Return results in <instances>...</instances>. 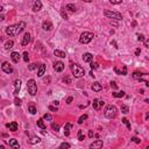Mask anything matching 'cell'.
<instances>
[{"mask_svg": "<svg viewBox=\"0 0 149 149\" xmlns=\"http://www.w3.org/2000/svg\"><path fill=\"white\" fill-rule=\"evenodd\" d=\"M25 27H26V23L25 22H19L16 23V25H13V26H8L6 27V34H7L8 36H16V35H19L23 29H25Z\"/></svg>", "mask_w": 149, "mask_h": 149, "instance_id": "6da1fadb", "label": "cell"}, {"mask_svg": "<svg viewBox=\"0 0 149 149\" xmlns=\"http://www.w3.org/2000/svg\"><path fill=\"white\" fill-rule=\"evenodd\" d=\"M71 70H72V74L76 78H81L85 74V70L78 64H71Z\"/></svg>", "mask_w": 149, "mask_h": 149, "instance_id": "7a4b0ae2", "label": "cell"}, {"mask_svg": "<svg viewBox=\"0 0 149 149\" xmlns=\"http://www.w3.org/2000/svg\"><path fill=\"white\" fill-rule=\"evenodd\" d=\"M93 37H94V35H93L92 33H90V31H84L82 35H81V37H79V42H81L82 44H87V43H90V42L93 40Z\"/></svg>", "mask_w": 149, "mask_h": 149, "instance_id": "3957f363", "label": "cell"}, {"mask_svg": "<svg viewBox=\"0 0 149 149\" xmlns=\"http://www.w3.org/2000/svg\"><path fill=\"white\" fill-rule=\"evenodd\" d=\"M117 114H118V110H117L115 106H113V105L107 106V108H106V111H105V117H106V118H108V119H114V118L117 117Z\"/></svg>", "mask_w": 149, "mask_h": 149, "instance_id": "277c9868", "label": "cell"}, {"mask_svg": "<svg viewBox=\"0 0 149 149\" xmlns=\"http://www.w3.org/2000/svg\"><path fill=\"white\" fill-rule=\"evenodd\" d=\"M27 89H28V92H29L30 96H35L37 92V84L34 79H29L27 82Z\"/></svg>", "mask_w": 149, "mask_h": 149, "instance_id": "5b68a950", "label": "cell"}, {"mask_svg": "<svg viewBox=\"0 0 149 149\" xmlns=\"http://www.w3.org/2000/svg\"><path fill=\"white\" fill-rule=\"evenodd\" d=\"M105 16H107V18H110V19H114V20H117V21H120L121 19H122V15L118 13V12H112V11H108V9H106L104 12Z\"/></svg>", "mask_w": 149, "mask_h": 149, "instance_id": "8992f818", "label": "cell"}, {"mask_svg": "<svg viewBox=\"0 0 149 149\" xmlns=\"http://www.w3.org/2000/svg\"><path fill=\"white\" fill-rule=\"evenodd\" d=\"M1 69H2V71L6 72V74H12V72H13V68H12V65H11L8 62H4L2 65H1Z\"/></svg>", "mask_w": 149, "mask_h": 149, "instance_id": "52a82bcc", "label": "cell"}, {"mask_svg": "<svg viewBox=\"0 0 149 149\" xmlns=\"http://www.w3.org/2000/svg\"><path fill=\"white\" fill-rule=\"evenodd\" d=\"M54 70H55L56 72H62V71L64 70V63H63V62H56V63L54 64Z\"/></svg>", "mask_w": 149, "mask_h": 149, "instance_id": "ba28073f", "label": "cell"}, {"mask_svg": "<svg viewBox=\"0 0 149 149\" xmlns=\"http://www.w3.org/2000/svg\"><path fill=\"white\" fill-rule=\"evenodd\" d=\"M6 127H7L11 132H16V130H18V127H19V126H18V124H16L15 121H13V122H9V124H7Z\"/></svg>", "mask_w": 149, "mask_h": 149, "instance_id": "9c48e42d", "label": "cell"}, {"mask_svg": "<svg viewBox=\"0 0 149 149\" xmlns=\"http://www.w3.org/2000/svg\"><path fill=\"white\" fill-rule=\"evenodd\" d=\"M91 89L93 90L94 92H99V91H101V89H103V86H101V84L99 82H94L93 84H92V86H91Z\"/></svg>", "mask_w": 149, "mask_h": 149, "instance_id": "30bf717a", "label": "cell"}, {"mask_svg": "<svg viewBox=\"0 0 149 149\" xmlns=\"http://www.w3.org/2000/svg\"><path fill=\"white\" fill-rule=\"evenodd\" d=\"M92 60H93V55H92V54H90V52H85V54L83 55V61H84V62L90 63Z\"/></svg>", "mask_w": 149, "mask_h": 149, "instance_id": "8fae6325", "label": "cell"}, {"mask_svg": "<svg viewBox=\"0 0 149 149\" xmlns=\"http://www.w3.org/2000/svg\"><path fill=\"white\" fill-rule=\"evenodd\" d=\"M11 58H12V61L14 63H19V61H20V54L16 51H13L11 54Z\"/></svg>", "mask_w": 149, "mask_h": 149, "instance_id": "7c38bea8", "label": "cell"}, {"mask_svg": "<svg viewBox=\"0 0 149 149\" xmlns=\"http://www.w3.org/2000/svg\"><path fill=\"white\" fill-rule=\"evenodd\" d=\"M29 42H30V34L29 33H26L25 36L22 37V42H21V44L22 45H28Z\"/></svg>", "mask_w": 149, "mask_h": 149, "instance_id": "4fadbf2b", "label": "cell"}, {"mask_svg": "<svg viewBox=\"0 0 149 149\" xmlns=\"http://www.w3.org/2000/svg\"><path fill=\"white\" fill-rule=\"evenodd\" d=\"M41 8H42V2H41L40 0H36V1L34 2V5H33V11H34V12H38Z\"/></svg>", "mask_w": 149, "mask_h": 149, "instance_id": "5bb4252c", "label": "cell"}, {"mask_svg": "<svg viewBox=\"0 0 149 149\" xmlns=\"http://www.w3.org/2000/svg\"><path fill=\"white\" fill-rule=\"evenodd\" d=\"M14 86H15V90H14V94H18L19 91L21 89V81L20 79H16L14 82Z\"/></svg>", "mask_w": 149, "mask_h": 149, "instance_id": "9a60e30c", "label": "cell"}, {"mask_svg": "<svg viewBox=\"0 0 149 149\" xmlns=\"http://www.w3.org/2000/svg\"><path fill=\"white\" fill-rule=\"evenodd\" d=\"M103 147V141L101 140H97L94 141L93 143L90 144V148H101Z\"/></svg>", "mask_w": 149, "mask_h": 149, "instance_id": "2e32d148", "label": "cell"}, {"mask_svg": "<svg viewBox=\"0 0 149 149\" xmlns=\"http://www.w3.org/2000/svg\"><path fill=\"white\" fill-rule=\"evenodd\" d=\"M42 28L44 30H51L52 29V23L50 21H44L42 23Z\"/></svg>", "mask_w": 149, "mask_h": 149, "instance_id": "e0dca14e", "label": "cell"}, {"mask_svg": "<svg viewBox=\"0 0 149 149\" xmlns=\"http://www.w3.org/2000/svg\"><path fill=\"white\" fill-rule=\"evenodd\" d=\"M44 71H45V65H44V64H40V65H38L37 76H38V77H42V76L44 74Z\"/></svg>", "mask_w": 149, "mask_h": 149, "instance_id": "ac0fdd59", "label": "cell"}, {"mask_svg": "<svg viewBox=\"0 0 149 149\" xmlns=\"http://www.w3.org/2000/svg\"><path fill=\"white\" fill-rule=\"evenodd\" d=\"M54 55L55 56H57V57H61V58H64L67 55H65V52L62 51V50H58V49H56V50H54Z\"/></svg>", "mask_w": 149, "mask_h": 149, "instance_id": "d6986e66", "label": "cell"}, {"mask_svg": "<svg viewBox=\"0 0 149 149\" xmlns=\"http://www.w3.org/2000/svg\"><path fill=\"white\" fill-rule=\"evenodd\" d=\"M71 127H72V125H71L70 122L65 124V126H64V135H65V136H69V134H70V129H71Z\"/></svg>", "mask_w": 149, "mask_h": 149, "instance_id": "ffe728a7", "label": "cell"}, {"mask_svg": "<svg viewBox=\"0 0 149 149\" xmlns=\"http://www.w3.org/2000/svg\"><path fill=\"white\" fill-rule=\"evenodd\" d=\"M143 76H146V74H142V72H134L133 74V77H134L135 79H137V81H143Z\"/></svg>", "mask_w": 149, "mask_h": 149, "instance_id": "44dd1931", "label": "cell"}, {"mask_svg": "<svg viewBox=\"0 0 149 149\" xmlns=\"http://www.w3.org/2000/svg\"><path fill=\"white\" fill-rule=\"evenodd\" d=\"M8 143H9V146L13 147V148H19V147H20V146H19V142L16 141L15 139H11V140L8 141Z\"/></svg>", "mask_w": 149, "mask_h": 149, "instance_id": "7402d4cb", "label": "cell"}, {"mask_svg": "<svg viewBox=\"0 0 149 149\" xmlns=\"http://www.w3.org/2000/svg\"><path fill=\"white\" fill-rule=\"evenodd\" d=\"M65 9L70 11L71 13H74V12H76V6H74V5H72V4H69V5H67V6H65Z\"/></svg>", "mask_w": 149, "mask_h": 149, "instance_id": "603a6c76", "label": "cell"}, {"mask_svg": "<svg viewBox=\"0 0 149 149\" xmlns=\"http://www.w3.org/2000/svg\"><path fill=\"white\" fill-rule=\"evenodd\" d=\"M13 45H14V42L12 41V40H9V41H7L6 43H5V49H12L13 48Z\"/></svg>", "mask_w": 149, "mask_h": 149, "instance_id": "cb8c5ba5", "label": "cell"}, {"mask_svg": "<svg viewBox=\"0 0 149 149\" xmlns=\"http://www.w3.org/2000/svg\"><path fill=\"white\" fill-rule=\"evenodd\" d=\"M37 126L40 127L41 129H45V128H47V126H45V124H44V121H43L42 119L37 120Z\"/></svg>", "mask_w": 149, "mask_h": 149, "instance_id": "d4e9b609", "label": "cell"}, {"mask_svg": "<svg viewBox=\"0 0 149 149\" xmlns=\"http://www.w3.org/2000/svg\"><path fill=\"white\" fill-rule=\"evenodd\" d=\"M28 112L30 114H36V107L34 105H29L28 106Z\"/></svg>", "mask_w": 149, "mask_h": 149, "instance_id": "484cf974", "label": "cell"}, {"mask_svg": "<svg viewBox=\"0 0 149 149\" xmlns=\"http://www.w3.org/2000/svg\"><path fill=\"white\" fill-rule=\"evenodd\" d=\"M93 108H94L96 111H99V110H100V106H99V100H98V99H94V100H93Z\"/></svg>", "mask_w": 149, "mask_h": 149, "instance_id": "4316f807", "label": "cell"}, {"mask_svg": "<svg viewBox=\"0 0 149 149\" xmlns=\"http://www.w3.org/2000/svg\"><path fill=\"white\" fill-rule=\"evenodd\" d=\"M113 97H115V98L125 97V92H124V91H121V92H114V93H113Z\"/></svg>", "mask_w": 149, "mask_h": 149, "instance_id": "83f0119b", "label": "cell"}, {"mask_svg": "<svg viewBox=\"0 0 149 149\" xmlns=\"http://www.w3.org/2000/svg\"><path fill=\"white\" fill-rule=\"evenodd\" d=\"M86 119H87V115H86V114H83L82 117L79 118V120H78V124H79V125H82V124H83V122H84V121H85Z\"/></svg>", "mask_w": 149, "mask_h": 149, "instance_id": "f1b7e54d", "label": "cell"}, {"mask_svg": "<svg viewBox=\"0 0 149 149\" xmlns=\"http://www.w3.org/2000/svg\"><path fill=\"white\" fill-rule=\"evenodd\" d=\"M121 112H122L124 114H127V113L129 112V110H128V106H126V105H122V106H121Z\"/></svg>", "mask_w": 149, "mask_h": 149, "instance_id": "f546056e", "label": "cell"}, {"mask_svg": "<svg viewBox=\"0 0 149 149\" xmlns=\"http://www.w3.org/2000/svg\"><path fill=\"white\" fill-rule=\"evenodd\" d=\"M43 119L48 120V121H51V120H52V115L50 114V113H45L44 115H43Z\"/></svg>", "mask_w": 149, "mask_h": 149, "instance_id": "4dcf8cb0", "label": "cell"}, {"mask_svg": "<svg viewBox=\"0 0 149 149\" xmlns=\"http://www.w3.org/2000/svg\"><path fill=\"white\" fill-rule=\"evenodd\" d=\"M84 139H85V135L83 133V130H79V132H78V140H79V141H83Z\"/></svg>", "mask_w": 149, "mask_h": 149, "instance_id": "1f68e13d", "label": "cell"}, {"mask_svg": "<svg viewBox=\"0 0 149 149\" xmlns=\"http://www.w3.org/2000/svg\"><path fill=\"white\" fill-rule=\"evenodd\" d=\"M37 67H38V65H37L36 63H33V64H29V65H28V69H29L30 71H33V70H35Z\"/></svg>", "mask_w": 149, "mask_h": 149, "instance_id": "d6a6232c", "label": "cell"}, {"mask_svg": "<svg viewBox=\"0 0 149 149\" xmlns=\"http://www.w3.org/2000/svg\"><path fill=\"white\" fill-rule=\"evenodd\" d=\"M29 142H30V144H35V143H38V142H40V139H38V137H33Z\"/></svg>", "mask_w": 149, "mask_h": 149, "instance_id": "836d02e7", "label": "cell"}, {"mask_svg": "<svg viewBox=\"0 0 149 149\" xmlns=\"http://www.w3.org/2000/svg\"><path fill=\"white\" fill-rule=\"evenodd\" d=\"M122 1H124V0H110V2H111L112 5H119Z\"/></svg>", "mask_w": 149, "mask_h": 149, "instance_id": "e575fe53", "label": "cell"}, {"mask_svg": "<svg viewBox=\"0 0 149 149\" xmlns=\"http://www.w3.org/2000/svg\"><path fill=\"white\" fill-rule=\"evenodd\" d=\"M28 60H29V55H28L27 51H25L23 52V61L25 62H28Z\"/></svg>", "mask_w": 149, "mask_h": 149, "instance_id": "d590c367", "label": "cell"}, {"mask_svg": "<svg viewBox=\"0 0 149 149\" xmlns=\"http://www.w3.org/2000/svg\"><path fill=\"white\" fill-rule=\"evenodd\" d=\"M61 148H70L71 146H70V143H67V142H63L62 144L60 146Z\"/></svg>", "mask_w": 149, "mask_h": 149, "instance_id": "8d00e7d4", "label": "cell"}, {"mask_svg": "<svg viewBox=\"0 0 149 149\" xmlns=\"http://www.w3.org/2000/svg\"><path fill=\"white\" fill-rule=\"evenodd\" d=\"M122 122L125 124V125H127V127H128V129H130V124H129V121L126 119V118H124L122 119Z\"/></svg>", "mask_w": 149, "mask_h": 149, "instance_id": "74e56055", "label": "cell"}, {"mask_svg": "<svg viewBox=\"0 0 149 149\" xmlns=\"http://www.w3.org/2000/svg\"><path fill=\"white\" fill-rule=\"evenodd\" d=\"M14 104L16 105V106H20V105H21V99H19V98H15V99H14Z\"/></svg>", "mask_w": 149, "mask_h": 149, "instance_id": "f35d334b", "label": "cell"}, {"mask_svg": "<svg viewBox=\"0 0 149 149\" xmlns=\"http://www.w3.org/2000/svg\"><path fill=\"white\" fill-rule=\"evenodd\" d=\"M51 128L54 129V130H56V132H57V130L60 129V126H58L57 124H52V125H51Z\"/></svg>", "mask_w": 149, "mask_h": 149, "instance_id": "ab89813d", "label": "cell"}, {"mask_svg": "<svg viewBox=\"0 0 149 149\" xmlns=\"http://www.w3.org/2000/svg\"><path fill=\"white\" fill-rule=\"evenodd\" d=\"M137 41H141V42H143V41H144V36H143L142 34H137Z\"/></svg>", "mask_w": 149, "mask_h": 149, "instance_id": "60d3db41", "label": "cell"}, {"mask_svg": "<svg viewBox=\"0 0 149 149\" xmlns=\"http://www.w3.org/2000/svg\"><path fill=\"white\" fill-rule=\"evenodd\" d=\"M90 63H91V65H90V67H91V69H97V68H98V63H93L92 61H91Z\"/></svg>", "mask_w": 149, "mask_h": 149, "instance_id": "b9f144b4", "label": "cell"}, {"mask_svg": "<svg viewBox=\"0 0 149 149\" xmlns=\"http://www.w3.org/2000/svg\"><path fill=\"white\" fill-rule=\"evenodd\" d=\"M110 84H111V87H113L114 90L118 89V85H117V83H115V82H111Z\"/></svg>", "mask_w": 149, "mask_h": 149, "instance_id": "7bdbcfd3", "label": "cell"}, {"mask_svg": "<svg viewBox=\"0 0 149 149\" xmlns=\"http://www.w3.org/2000/svg\"><path fill=\"white\" fill-rule=\"evenodd\" d=\"M143 42H144V47H146V48H149V40L144 38V41H143Z\"/></svg>", "mask_w": 149, "mask_h": 149, "instance_id": "ee69618b", "label": "cell"}, {"mask_svg": "<svg viewBox=\"0 0 149 149\" xmlns=\"http://www.w3.org/2000/svg\"><path fill=\"white\" fill-rule=\"evenodd\" d=\"M132 141H134L135 143H140L141 140H140V139H137V137H132Z\"/></svg>", "mask_w": 149, "mask_h": 149, "instance_id": "f6af8a7d", "label": "cell"}, {"mask_svg": "<svg viewBox=\"0 0 149 149\" xmlns=\"http://www.w3.org/2000/svg\"><path fill=\"white\" fill-rule=\"evenodd\" d=\"M49 110H50V111L56 112L57 111V106H56V107H55V106H49Z\"/></svg>", "mask_w": 149, "mask_h": 149, "instance_id": "bcb514c9", "label": "cell"}, {"mask_svg": "<svg viewBox=\"0 0 149 149\" xmlns=\"http://www.w3.org/2000/svg\"><path fill=\"white\" fill-rule=\"evenodd\" d=\"M63 81H64V82H67L68 84H71V79H70V78H69V77H65V78H64V79H63Z\"/></svg>", "mask_w": 149, "mask_h": 149, "instance_id": "7dc6e473", "label": "cell"}, {"mask_svg": "<svg viewBox=\"0 0 149 149\" xmlns=\"http://www.w3.org/2000/svg\"><path fill=\"white\" fill-rule=\"evenodd\" d=\"M72 100H74V98H72V97H69L67 99V104H71V101H72Z\"/></svg>", "mask_w": 149, "mask_h": 149, "instance_id": "c3c4849f", "label": "cell"}, {"mask_svg": "<svg viewBox=\"0 0 149 149\" xmlns=\"http://www.w3.org/2000/svg\"><path fill=\"white\" fill-rule=\"evenodd\" d=\"M140 54H141V50H140V49H136V50H135V55H136V56H140Z\"/></svg>", "mask_w": 149, "mask_h": 149, "instance_id": "681fc988", "label": "cell"}, {"mask_svg": "<svg viewBox=\"0 0 149 149\" xmlns=\"http://www.w3.org/2000/svg\"><path fill=\"white\" fill-rule=\"evenodd\" d=\"M104 105H105V103L103 101V100H99V106H100V107H103Z\"/></svg>", "mask_w": 149, "mask_h": 149, "instance_id": "f907efd6", "label": "cell"}, {"mask_svg": "<svg viewBox=\"0 0 149 149\" xmlns=\"http://www.w3.org/2000/svg\"><path fill=\"white\" fill-rule=\"evenodd\" d=\"M62 16H63V18H64V19H65V20H67V19H68V15L65 14V13H64V12H62Z\"/></svg>", "mask_w": 149, "mask_h": 149, "instance_id": "816d5d0a", "label": "cell"}, {"mask_svg": "<svg viewBox=\"0 0 149 149\" xmlns=\"http://www.w3.org/2000/svg\"><path fill=\"white\" fill-rule=\"evenodd\" d=\"M111 25H112V26H115V27H118V23L114 22V21H111Z\"/></svg>", "mask_w": 149, "mask_h": 149, "instance_id": "f5cc1de1", "label": "cell"}, {"mask_svg": "<svg viewBox=\"0 0 149 149\" xmlns=\"http://www.w3.org/2000/svg\"><path fill=\"white\" fill-rule=\"evenodd\" d=\"M89 136L90 137H93V132H92V130H90L89 132Z\"/></svg>", "mask_w": 149, "mask_h": 149, "instance_id": "db71d44e", "label": "cell"}, {"mask_svg": "<svg viewBox=\"0 0 149 149\" xmlns=\"http://www.w3.org/2000/svg\"><path fill=\"white\" fill-rule=\"evenodd\" d=\"M52 104L55 105V106H58V104H60V103H58L57 100H55V101H52Z\"/></svg>", "mask_w": 149, "mask_h": 149, "instance_id": "11a10c76", "label": "cell"}, {"mask_svg": "<svg viewBox=\"0 0 149 149\" xmlns=\"http://www.w3.org/2000/svg\"><path fill=\"white\" fill-rule=\"evenodd\" d=\"M4 19H5V16H4V15H0V22H1Z\"/></svg>", "mask_w": 149, "mask_h": 149, "instance_id": "9f6ffc18", "label": "cell"}, {"mask_svg": "<svg viewBox=\"0 0 149 149\" xmlns=\"http://www.w3.org/2000/svg\"><path fill=\"white\" fill-rule=\"evenodd\" d=\"M2 11H4V7H2V6L0 5V12H2Z\"/></svg>", "mask_w": 149, "mask_h": 149, "instance_id": "6f0895ef", "label": "cell"}, {"mask_svg": "<svg viewBox=\"0 0 149 149\" xmlns=\"http://www.w3.org/2000/svg\"><path fill=\"white\" fill-rule=\"evenodd\" d=\"M82 1H85V2H91L92 0H82Z\"/></svg>", "mask_w": 149, "mask_h": 149, "instance_id": "680465c9", "label": "cell"}]
</instances>
